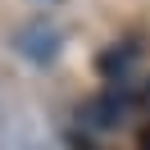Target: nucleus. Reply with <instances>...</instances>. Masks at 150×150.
Instances as JSON below:
<instances>
[{"mask_svg":"<svg viewBox=\"0 0 150 150\" xmlns=\"http://www.w3.org/2000/svg\"><path fill=\"white\" fill-rule=\"evenodd\" d=\"M118 114H123L118 100H91V105H86V123H91V127H114Z\"/></svg>","mask_w":150,"mask_h":150,"instance_id":"nucleus-1","label":"nucleus"},{"mask_svg":"<svg viewBox=\"0 0 150 150\" xmlns=\"http://www.w3.org/2000/svg\"><path fill=\"white\" fill-rule=\"evenodd\" d=\"M141 150H150V127H141Z\"/></svg>","mask_w":150,"mask_h":150,"instance_id":"nucleus-2","label":"nucleus"}]
</instances>
